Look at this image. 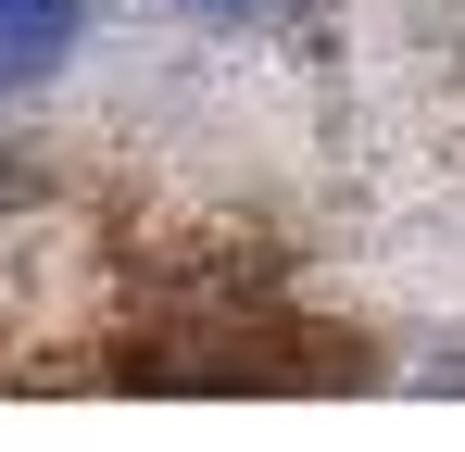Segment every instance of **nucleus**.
Returning <instances> with one entry per match:
<instances>
[{"label": "nucleus", "mask_w": 465, "mask_h": 452, "mask_svg": "<svg viewBox=\"0 0 465 452\" xmlns=\"http://www.w3.org/2000/svg\"><path fill=\"white\" fill-rule=\"evenodd\" d=\"M88 0H0V88H38V75L76 51Z\"/></svg>", "instance_id": "f257e3e1"}, {"label": "nucleus", "mask_w": 465, "mask_h": 452, "mask_svg": "<svg viewBox=\"0 0 465 452\" xmlns=\"http://www.w3.org/2000/svg\"><path fill=\"white\" fill-rule=\"evenodd\" d=\"M176 13H202V25H252V13H277V0H176Z\"/></svg>", "instance_id": "f03ea898"}]
</instances>
